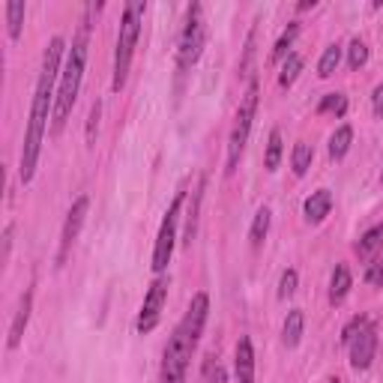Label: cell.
<instances>
[{"label": "cell", "mask_w": 383, "mask_h": 383, "mask_svg": "<svg viewBox=\"0 0 383 383\" xmlns=\"http://www.w3.org/2000/svg\"><path fill=\"white\" fill-rule=\"evenodd\" d=\"M66 51V42L60 36H54L45 48L42 58V72L36 81V96H33V108H30V123H27V135H25V150H21V183H30L39 165V153H42V138L48 129V117H54V84L60 78V58Z\"/></svg>", "instance_id": "cell-1"}, {"label": "cell", "mask_w": 383, "mask_h": 383, "mask_svg": "<svg viewBox=\"0 0 383 383\" xmlns=\"http://www.w3.org/2000/svg\"><path fill=\"white\" fill-rule=\"evenodd\" d=\"M210 314V297L204 290H198L189 302L186 318L180 321V326L174 330L171 342L165 347L162 356V383H186V371H189V359L195 354V347L201 342V332H204Z\"/></svg>", "instance_id": "cell-2"}, {"label": "cell", "mask_w": 383, "mask_h": 383, "mask_svg": "<svg viewBox=\"0 0 383 383\" xmlns=\"http://www.w3.org/2000/svg\"><path fill=\"white\" fill-rule=\"evenodd\" d=\"M84 66H87V33L81 30V36L72 42L69 58L60 72V84H58V99H54V117H51V135H60L66 120L72 114V105L78 99V87L84 78Z\"/></svg>", "instance_id": "cell-3"}, {"label": "cell", "mask_w": 383, "mask_h": 383, "mask_svg": "<svg viewBox=\"0 0 383 383\" xmlns=\"http://www.w3.org/2000/svg\"><path fill=\"white\" fill-rule=\"evenodd\" d=\"M144 13H147V4L141 0H132L123 9V21H120V33H117V51H114V93H120L126 87V78H129V66H132V54H135V45H138L141 36V21Z\"/></svg>", "instance_id": "cell-4"}, {"label": "cell", "mask_w": 383, "mask_h": 383, "mask_svg": "<svg viewBox=\"0 0 383 383\" xmlns=\"http://www.w3.org/2000/svg\"><path fill=\"white\" fill-rule=\"evenodd\" d=\"M255 114H257V81H249V90H246L243 102H240V108H236L234 129H231V138H228V168H224L228 174H234L236 168H240L243 150H246V144H249Z\"/></svg>", "instance_id": "cell-5"}, {"label": "cell", "mask_w": 383, "mask_h": 383, "mask_svg": "<svg viewBox=\"0 0 383 383\" xmlns=\"http://www.w3.org/2000/svg\"><path fill=\"white\" fill-rule=\"evenodd\" d=\"M204 39H207V21H204V6L192 4L186 9V25L180 33V48H177V66L180 72H186L189 66H195L201 51H204Z\"/></svg>", "instance_id": "cell-6"}, {"label": "cell", "mask_w": 383, "mask_h": 383, "mask_svg": "<svg viewBox=\"0 0 383 383\" xmlns=\"http://www.w3.org/2000/svg\"><path fill=\"white\" fill-rule=\"evenodd\" d=\"M183 192H177V198L171 201L165 219H162V228L159 236H156V249H153V269L156 273H165L168 264H171V255H174V240H177V224H180V213H183Z\"/></svg>", "instance_id": "cell-7"}, {"label": "cell", "mask_w": 383, "mask_h": 383, "mask_svg": "<svg viewBox=\"0 0 383 383\" xmlns=\"http://www.w3.org/2000/svg\"><path fill=\"white\" fill-rule=\"evenodd\" d=\"M165 300H168V278H156L147 297H144V306L138 311V332H153L162 321V309H165Z\"/></svg>", "instance_id": "cell-8"}, {"label": "cell", "mask_w": 383, "mask_h": 383, "mask_svg": "<svg viewBox=\"0 0 383 383\" xmlns=\"http://www.w3.org/2000/svg\"><path fill=\"white\" fill-rule=\"evenodd\" d=\"M87 210H90V198L81 195L72 204V210L66 213V222H63V234H60V252H58V267L66 264V257H69V249L72 243L78 240V234H81V224L87 219Z\"/></svg>", "instance_id": "cell-9"}, {"label": "cell", "mask_w": 383, "mask_h": 383, "mask_svg": "<svg viewBox=\"0 0 383 383\" xmlns=\"http://www.w3.org/2000/svg\"><path fill=\"white\" fill-rule=\"evenodd\" d=\"M347 347H351V365L356 371H365L371 365V359H375V354H377V330L368 323L363 332L354 335V342Z\"/></svg>", "instance_id": "cell-10"}, {"label": "cell", "mask_w": 383, "mask_h": 383, "mask_svg": "<svg viewBox=\"0 0 383 383\" xmlns=\"http://www.w3.org/2000/svg\"><path fill=\"white\" fill-rule=\"evenodd\" d=\"M234 368H236V380L240 383H255V347H252L249 335H240V342H236Z\"/></svg>", "instance_id": "cell-11"}, {"label": "cell", "mask_w": 383, "mask_h": 383, "mask_svg": "<svg viewBox=\"0 0 383 383\" xmlns=\"http://www.w3.org/2000/svg\"><path fill=\"white\" fill-rule=\"evenodd\" d=\"M30 311H33V290H25V297L18 302V311L13 318V326H9V351H15L25 339V330H27V321H30Z\"/></svg>", "instance_id": "cell-12"}, {"label": "cell", "mask_w": 383, "mask_h": 383, "mask_svg": "<svg viewBox=\"0 0 383 383\" xmlns=\"http://www.w3.org/2000/svg\"><path fill=\"white\" fill-rule=\"evenodd\" d=\"M306 219L311 224H321L326 216H330V210H332V192L330 189H318V192H311V195L306 198Z\"/></svg>", "instance_id": "cell-13"}, {"label": "cell", "mask_w": 383, "mask_h": 383, "mask_svg": "<svg viewBox=\"0 0 383 383\" xmlns=\"http://www.w3.org/2000/svg\"><path fill=\"white\" fill-rule=\"evenodd\" d=\"M351 285H354L351 269H347V264H339L332 273V281H330V302L332 306H342L344 297L351 294Z\"/></svg>", "instance_id": "cell-14"}, {"label": "cell", "mask_w": 383, "mask_h": 383, "mask_svg": "<svg viewBox=\"0 0 383 383\" xmlns=\"http://www.w3.org/2000/svg\"><path fill=\"white\" fill-rule=\"evenodd\" d=\"M302 326H306V314H302V309H290L288 318H285V326H281V342L288 347H297L302 339Z\"/></svg>", "instance_id": "cell-15"}, {"label": "cell", "mask_w": 383, "mask_h": 383, "mask_svg": "<svg viewBox=\"0 0 383 383\" xmlns=\"http://www.w3.org/2000/svg\"><path fill=\"white\" fill-rule=\"evenodd\" d=\"M383 246V224H375V228H368L363 236H359L356 243V255L363 257V261H368V257H375L377 249Z\"/></svg>", "instance_id": "cell-16"}, {"label": "cell", "mask_w": 383, "mask_h": 383, "mask_svg": "<svg viewBox=\"0 0 383 383\" xmlns=\"http://www.w3.org/2000/svg\"><path fill=\"white\" fill-rule=\"evenodd\" d=\"M351 141H354V129L347 126V123L332 132V138H330V156H332L335 162L347 156V150H351Z\"/></svg>", "instance_id": "cell-17"}, {"label": "cell", "mask_w": 383, "mask_h": 383, "mask_svg": "<svg viewBox=\"0 0 383 383\" xmlns=\"http://www.w3.org/2000/svg\"><path fill=\"white\" fill-rule=\"evenodd\" d=\"M339 63H342V45L339 42L326 45L323 54H321V63H318V75L321 78H332L335 69H339Z\"/></svg>", "instance_id": "cell-18"}, {"label": "cell", "mask_w": 383, "mask_h": 383, "mask_svg": "<svg viewBox=\"0 0 383 383\" xmlns=\"http://www.w3.org/2000/svg\"><path fill=\"white\" fill-rule=\"evenodd\" d=\"M297 33H300V21H290V25H288V30H285V33H281V36H278V42H276L273 54H269V60H273V63H278V60H288V54H290V45H294Z\"/></svg>", "instance_id": "cell-19"}, {"label": "cell", "mask_w": 383, "mask_h": 383, "mask_svg": "<svg viewBox=\"0 0 383 383\" xmlns=\"http://www.w3.org/2000/svg\"><path fill=\"white\" fill-rule=\"evenodd\" d=\"M311 159H314V150L309 147L306 141L294 144V153H290V165H294V174H297V177H306V174H309Z\"/></svg>", "instance_id": "cell-20"}, {"label": "cell", "mask_w": 383, "mask_h": 383, "mask_svg": "<svg viewBox=\"0 0 383 383\" xmlns=\"http://www.w3.org/2000/svg\"><path fill=\"white\" fill-rule=\"evenodd\" d=\"M269 219H273V213H269V207H261V210L255 213V222H252V231H249V240H252L255 249H257V246H264V240H267Z\"/></svg>", "instance_id": "cell-21"}, {"label": "cell", "mask_w": 383, "mask_h": 383, "mask_svg": "<svg viewBox=\"0 0 383 383\" xmlns=\"http://www.w3.org/2000/svg\"><path fill=\"white\" fill-rule=\"evenodd\" d=\"M6 25H9V39H18L21 25H25V4L21 0H9L6 4Z\"/></svg>", "instance_id": "cell-22"}, {"label": "cell", "mask_w": 383, "mask_h": 383, "mask_svg": "<svg viewBox=\"0 0 383 383\" xmlns=\"http://www.w3.org/2000/svg\"><path fill=\"white\" fill-rule=\"evenodd\" d=\"M318 114H335V117H344L347 114V96L344 93H326L318 105Z\"/></svg>", "instance_id": "cell-23"}, {"label": "cell", "mask_w": 383, "mask_h": 383, "mask_svg": "<svg viewBox=\"0 0 383 383\" xmlns=\"http://www.w3.org/2000/svg\"><path fill=\"white\" fill-rule=\"evenodd\" d=\"M300 72H302V58H300V54H294V51H290V54H288V60L281 63L278 84H281V87H290V84L297 81V75H300Z\"/></svg>", "instance_id": "cell-24"}, {"label": "cell", "mask_w": 383, "mask_h": 383, "mask_svg": "<svg viewBox=\"0 0 383 383\" xmlns=\"http://www.w3.org/2000/svg\"><path fill=\"white\" fill-rule=\"evenodd\" d=\"M278 162H281V132L273 129V132H269V141H267V156H264L267 171H276Z\"/></svg>", "instance_id": "cell-25"}, {"label": "cell", "mask_w": 383, "mask_h": 383, "mask_svg": "<svg viewBox=\"0 0 383 383\" xmlns=\"http://www.w3.org/2000/svg\"><path fill=\"white\" fill-rule=\"evenodd\" d=\"M201 192H204V180H201V186L195 189V195H192V210H189V219H186V246H192V240H195V231H198V207H201Z\"/></svg>", "instance_id": "cell-26"}, {"label": "cell", "mask_w": 383, "mask_h": 383, "mask_svg": "<svg viewBox=\"0 0 383 383\" xmlns=\"http://www.w3.org/2000/svg\"><path fill=\"white\" fill-rule=\"evenodd\" d=\"M365 63H368L365 42H363V39H354L351 48H347V66H351V69H359V66H365Z\"/></svg>", "instance_id": "cell-27"}, {"label": "cell", "mask_w": 383, "mask_h": 383, "mask_svg": "<svg viewBox=\"0 0 383 383\" xmlns=\"http://www.w3.org/2000/svg\"><path fill=\"white\" fill-rule=\"evenodd\" d=\"M297 281H300L297 269H285V273H281V281H278V297L288 300V297L297 290Z\"/></svg>", "instance_id": "cell-28"}, {"label": "cell", "mask_w": 383, "mask_h": 383, "mask_svg": "<svg viewBox=\"0 0 383 383\" xmlns=\"http://www.w3.org/2000/svg\"><path fill=\"white\" fill-rule=\"evenodd\" d=\"M365 326H368V318H363V314H356V318L342 330V342H344V344H351V342H354V335H359V332L365 330Z\"/></svg>", "instance_id": "cell-29"}, {"label": "cell", "mask_w": 383, "mask_h": 383, "mask_svg": "<svg viewBox=\"0 0 383 383\" xmlns=\"http://www.w3.org/2000/svg\"><path fill=\"white\" fill-rule=\"evenodd\" d=\"M255 42H257V30L252 27L249 39H246V54H243V63H240L243 75H249V72H252V60H255Z\"/></svg>", "instance_id": "cell-30"}, {"label": "cell", "mask_w": 383, "mask_h": 383, "mask_svg": "<svg viewBox=\"0 0 383 383\" xmlns=\"http://www.w3.org/2000/svg\"><path fill=\"white\" fill-rule=\"evenodd\" d=\"M365 285H371V288H380V285H383V261L368 264V269H365Z\"/></svg>", "instance_id": "cell-31"}, {"label": "cell", "mask_w": 383, "mask_h": 383, "mask_svg": "<svg viewBox=\"0 0 383 383\" xmlns=\"http://www.w3.org/2000/svg\"><path fill=\"white\" fill-rule=\"evenodd\" d=\"M96 123H99V102H93L90 108V123H87V141L93 144V135H96Z\"/></svg>", "instance_id": "cell-32"}, {"label": "cell", "mask_w": 383, "mask_h": 383, "mask_svg": "<svg viewBox=\"0 0 383 383\" xmlns=\"http://www.w3.org/2000/svg\"><path fill=\"white\" fill-rule=\"evenodd\" d=\"M371 105H375V114L383 117V84L375 87V96H371Z\"/></svg>", "instance_id": "cell-33"}, {"label": "cell", "mask_w": 383, "mask_h": 383, "mask_svg": "<svg viewBox=\"0 0 383 383\" xmlns=\"http://www.w3.org/2000/svg\"><path fill=\"white\" fill-rule=\"evenodd\" d=\"M9 249H13V224H6L4 231V257H9Z\"/></svg>", "instance_id": "cell-34"}, {"label": "cell", "mask_w": 383, "mask_h": 383, "mask_svg": "<svg viewBox=\"0 0 383 383\" xmlns=\"http://www.w3.org/2000/svg\"><path fill=\"white\" fill-rule=\"evenodd\" d=\"M297 9H300V13H306V9H314V0H302Z\"/></svg>", "instance_id": "cell-35"}, {"label": "cell", "mask_w": 383, "mask_h": 383, "mask_svg": "<svg viewBox=\"0 0 383 383\" xmlns=\"http://www.w3.org/2000/svg\"><path fill=\"white\" fill-rule=\"evenodd\" d=\"M326 383H342V380H339V377H332V380H326Z\"/></svg>", "instance_id": "cell-36"}, {"label": "cell", "mask_w": 383, "mask_h": 383, "mask_svg": "<svg viewBox=\"0 0 383 383\" xmlns=\"http://www.w3.org/2000/svg\"><path fill=\"white\" fill-rule=\"evenodd\" d=\"M380 183H383V171H380Z\"/></svg>", "instance_id": "cell-37"}]
</instances>
